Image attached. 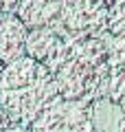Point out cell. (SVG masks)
<instances>
[{
  "label": "cell",
  "mask_w": 125,
  "mask_h": 132,
  "mask_svg": "<svg viewBox=\"0 0 125 132\" xmlns=\"http://www.w3.org/2000/svg\"><path fill=\"white\" fill-rule=\"evenodd\" d=\"M2 132H31V128H26V126H20V123H11L7 130H2Z\"/></svg>",
  "instance_id": "obj_11"
},
{
  "label": "cell",
  "mask_w": 125,
  "mask_h": 132,
  "mask_svg": "<svg viewBox=\"0 0 125 132\" xmlns=\"http://www.w3.org/2000/svg\"><path fill=\"white\" fill-rule=\"evenodd\" d=\"M61 99L51 71L29 55L18 57L5 66L0 77V108L11 123L31 128V123L46 108Z\"/></svg>",
  "instance_id": "obj_2"
},
{
  "label": "cell",
  "mask_w": 125,
  "mask_h": 132,
  "mask_svg": "<svg viewBox=\"0 0 125 132\" xmlns=\"http://www.w3.org/2000/svg\"><path fill=\"white\" fill-rule=\"evenodd\" d=\"M2 73H5V64L0 62V77H2Z\"/></svg>",
  "instance_id": "obj_12"
},
{
  "label": "cell",
  "mask_w": 125,
  "mask_h": 132,
  "mask_svg": "<svg viewBox=\"0 0 125 132\" xmlns=\"http://www.w3.org/2000/svg\"><path fill=\"white\" fill-rule=\"evenodd\" d=\"M15 15L26 29H48L64 40L110 33L105 0H20Z\"/></svg>",
  "instance_id": "obj_3"
},
{
  "label": "cell",
  "mask_w": 125,
  "mask_h": 132,
  "mask_svg": "<svg viewBox=\"0 0 125 132\" xmlns=\"http://www.w3.org/2000/svg\"><path fill=\"white\" fill-rule=\"evenodd\" d=\"M31 132H99L90 101L59 99L31 123Z\"/></svg>",
  "instance_id": "obj_4"
},
{
  "label": "cell",
  "mask_w": 125,
  "mask_h": 132,
  "mask_svg": "<svg viewBox=\"0 0 125 132\" xmlns=\"http://www.w3.org/2000/svg\"><path fill=\"white\" fill-rule=\"evenodd\" d=\"M108 2V31L110 35H125V0H105Z\"/></svg>",
  "instance_id": "obj_8"
},
{
  "label": "cell",
  "mask_w": 125,
  "mask_h": 132,
  "mask_svg": "<svg viewBox=\"0 0 125 132\" xmlns=\"http://www.w3.org/2000/svg\"><path fill=\"white\" fill-rule=\"evenodd\" d=\"M20 0H0V13H18Z\"/></svg>",
  "instance_id": "obj_9"
},
{
  "label": "cell",
  "mask_w": 125,
  "mask_h": 132,
  "mask_svg": "<svg viewBox=\"0 0 125 132\" xmlns=\"http://www.w3.org/2000/svg\"><path fill=\"white\" fill-rule=\"evenodd\" d=\"M29 29L15 13H0V62L11 64L24 55Z\"/></svg>",
  "instance_id": "obj_5"
},
{
  "label": "cell",
  "mask_w": 125,
  "mask_h": 132,
  "mask_svg": "<svg viewBox=\"0 0 125 132\" xmlns=\"http://www.w3.org/2000/svg\"><path fill=\"white\" fill-rule=\"evenodd\" d=\"M108 97L125 114V35L110 38V88Z\"/></svg>",
  "instance_id": "obj_6"
},
{
  "label": "cell",
  "mask_w": 125,
  "mask_h": 132,
  "mask_svg": "<svg viewBox=\"0 0 125 132\" xmlns=\"http://www.w3.org/2000/svg\"><path fill=\"white\" fill-rule=\"evenodd\" d=\"M110 33L103 38L64 40L46 68L51 71L61 99L97 101L110 88Z\"/></svg>",
  "instance_id": "obj_1"
},
{
  "label": "cell",
  "mask_w": 125,
  "mask_h": 132,
  "mask_svg": "<svg viewBox=\"0 0 125 132\" xmlns=\"http://www.w3.org/2000/svg\"><path fill=\"white\" fill-rule=\"evenodd\" d=\"M9 126H11V119H9V114H7L5 110L0 108V132H2V130H7Z\"/></svg>",
  "instance_id": "obj_10"
},
{
  "label": "cell",
  "mask_w": 125,
  "mask_h": 132,
  "mask_svg": "<svg viewBox=\"0 0 125 132\" xmlns=\"http://www.w3.org/2000/svg\"><path fill=\"white\" fill-rule=\"evenodd\" d=\"M92 119L99 132H119V126L125 114L110 97H103L92 101Z\"/></svg>",
  "instance_id": "obj_7"
}]
</instances>
